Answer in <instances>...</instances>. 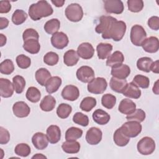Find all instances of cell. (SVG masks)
Returning a JSON list of instances; mask_svg holds the SVG:
<instances>
[{"label":"cell","mask_w":159,"mask_h":159,"mask_svg":"<svg viewBox=\"0 0 159 159\" xmlns=\"http://www.w3.org/2000/svg\"><path fill=\"white\" fill-rule=\"evenodd\" d=\"M9 25V20L7 18L1 17L0 18V29L2 30L6 28Z\"/></svg>","instance_id":"55"},{"label":"cell","mask_w":159,"mask_h":159,"mask_svg":"<svg viewBox=\"0 0 159 159\" xmlns=\"http://www.w3.org/2000/svg\"><path fill=\"white\" fill-rule=\"evenodd\" d=\"M130 73V67L125 64L112 67L111 74L113 77L119 79H126Z\"/></svg>","instance_id":"19"},{"label":"cell","mask_w":159,"mask_h":159,"mask_svg":"<svg viewBox=\"0 0 159 159\" xmlns=\"http://www.w3.org/2000/svg\"><path fill=\"white\" fill-rule=\"evenodd\" d=\"M128 9L132 12H140L143 7V1L142 0H128Z\"/></svg>","instance_id":"47"},{"label":"cell","mask_w":159,"mask_h":159,"mask_svg":"<svg viewBox=\"0 0 159 159\" xmlns=\"http://www.w3.org/2000/svg\"><path fill=\"white\" fill-rule=\"evenodd\" d=\"M66 18L71 22H77L80 21L83 17L82 7L78 3H71L65 9V11Z\"/></svg>","instance_id":"3"},{"label":"cell","mask_w":159,"mask_h":159,"mask_svg":"<svg viewBox=\"0 0 159 159\" xmlns=\"http://www.w3.org/2000/svg\"><path fill=\"white\" fill-rule=\"evenodd\" d=\"M123 95L129 98L139 99L141 96L142 92L139 88L132 82L127 83V86L123 92Z\"/></svg>","instance_id":"25"},{"label":"cell","mask_w":159,"mask_h":159,"mask_svg":"<svg viewBox=\"0 0 159 159\" xmlns=\"http://www.w3.org/2000/svg\"><path fill=\"white\" fill-rule=\"evenodd\" d=\"M93 120L99 125H106L110 120V115L101 109L95 110L92 115Z\"/></svg>","instance_id":"22"},{"label":"cell","mask_w":159,"mask_h":159,"mask_svg":"<svg viewBox=\"0 0 159 159\" xmlns=\"http://www.w3.org/2000/svg\"><path fill=\"white\" fill-rule=\"evenodd\" d=\"M80 144L76 140L68 141L66 140L61 145V148L63 150L69 154H75L79 152L80 150Z\"/></svg>","instance_id":"32"},{"label":"cell","mask_w":159,"mask_h":159,"mask_svg":"<svg viewBox=\"0 0 159 159\" xmlns=\"http://www.w3.org/2000/svg\"><path fill=\"white\" fill-rule=\"evenodd\" d=\"M116 103V98L115 96L111 94H105L102 96L101 104L104 107L111 109H112Z\"/></svg>","instance_id":"43"},{"label":"cell","mask_w":159,"mask_h":159,"mask_svg":"<svg viewBox=\"0 0 159 159\" xmlns=\"http://www.w3.org/2000/svg\"><path fill=\"white\" fill-rule=\"evenodd\" d=\"M35 76L37 83L43 86H45L47 82L52 77L50 71L45 68H41L37 70L35 72Z\"/></svg>","instance_id":"31"},{"label":"cell","mask_w":159,"mask_h":159,"mask_svg":"<svg viewBox=\"0 0 159 159\" xmlns=\"http://www.w3.org/2000/svg\"><path fill=\"white\" fill-rule=\"evenodd\" d=\"M26 98L31 102L36 103L39 102L41 98V93L39 89L34 86H31L28 88L25 94Z\"/></svg>","instance_id":"37"},{"label":"cell","mask_w":159,"mask_h":159,"mask_svg":"<svg viewBox=\"0 0 159 159\" xmlns=\"http://www.w3.org/2000/svg\"><path fill=\"white\" fill-rule=\"evenodd\" d=\"M27 14L22 9H16L12 16V22L16 25L23 24L27 19Z\"/></svg>","instance_id":"38"},{"label":"cell","mask_w":159,"mask_h":159,"mask_svg":"<svg viewBox=\"0 0 159 159\" xmlns=\"http://www.w3.org/2000/svg\"><path fill=\"white\" fill-rule=\"evenodd\" d=\"M147 24L148 27L153 30L159 29V17L158 16H152L148 19Z\"/></svg>","instance_id":"53"},{"label":"cell","mask_w":159,"mask_h":159,"mask_svg":"<svg viewBox=\"0 0 159 159\" xmlns=\"http://www.w3.org/2000/svg\"><path fill=\"white\" fill-rule=\"evenodd\" d=\"M114 143L119 147H124L128 144L130 141V138L124 135L120 128L116 129L113 135Z\"/></svg>","instance_id":"34"},{"label":"cell","mask_w":159,"mask_h":159,"mask_svg":"<svg viewBox=\"0 0 159 159\" xmlns=\"http://www.w3.org/2000/svg\"><path fill=\"white\" fill-rule=\"evenodd\" d=\"M138 152L143 155L152 154L155 150V142L154 140L149 137H144L137 143Z\"/></svg>","instance_id":"6"},{"label":"cell","mask_w":159,"mask_h":159,"mask_svg":"<svg viewBox=\"0 0 159 159\" xmlns=\"http://www.w3.org/2000/svg\"><path fill=\"white\" fill-rule=\"evenodd\" d=\"M47 136L50 143H57L61 138V130L60 127L56 125H50L47 129Z\"/></svg>","instance_id":"21"},{"label":"cell","mask_w":159,"mask_h":159,"mask_svg":"<svg viewBox=\"0 0 159 159\" xmlns=\"http://www.w3.org/2000/svg\"><path fill=\"white\" fill-rule=\"evenodd\" d=\"M77 53L78 56L81 58L88 60L93 57L94 49L90 43L83 42L78 47Z\"/></svg>","instance_id":"13"},{"label":"cell","mask_w":159,"mask_h":159,"mask_svg":"<svg viewBox=\"0 0 159 159\" xmlns=\"http://www.w3.org/2000/svg\"><path fill=\"white\" fill-rule=\"evenodd\" d=\"M24 49L31 54H37L40 50V45L39 40L29 39L24 42Z\"/></svg>","instance_id":"29"},{"label":"cell","mask_w":159,"mask_h":159,"mask_svg":"<svg viewBox=\"0 0 159 159\" xmlns=\"http://www.w3.org/2000/svg\"><path fill=\"white\" fill-rule=\"evenodd\" d=\"M73 121L78 125L83 127H86L89 124L88 117L80 112H76L73 116Z\"/></svg>","instance_id":"48"},{"label":"cell","mask_w":159,"mask_h":159,"mask_svg":"<svg viewBox=\"0 0 159 159\" xmlns=\"http://www.w3.org/2000/svg\"><path fill=\"white\" fill-rule=\"evenodd\" d=\"M158 80H157L155 83V84H154V86L153 87V89H153V92L155 94H157V95L158 94Z\"/></svg>","instance_id":"59"},{"label":"cell","mask_w":159,"mask_h":159,"mask_svg":"<svg viewBox=\"0 0 159 159\" xmlns=\"http://www.w3.org/2000/svg\"><path fill=\"white\" fill-rule=\"evenodd\" d=\"M102 131L98 127H91L86 132V140L91 145H98L102 140Z\"/></svg>","instance_id":"11"},{"label":"cell","mask_w":159,"mask_h":159,"mask_svg":"<svg viewBox=\"0 0 159 159\" xmlns=\"http://www.w3.org/2000/svg\"><path fill=\"white\" fill-rule=\"evenodd\" d=\"M53 10L47 1H39L31 4L29 9V15L33 20H39L42 17L51 16Z\"/></svg>","instance_id":"1"},{"label":"cell","mask_w":159,"mask_h":159,"mask_svg":"<svg viewBox=\"0 0 159 159\" xmlns=\"http://www.w3.org/2000/svg\"><path fill=\"white\" fill-rule=\"evenodd\" d=\"M79 61V56L77 52L71 49L66 51L63 55V62L67 66H73Z\"/></svg>","instance_id":"27"},{"label":"cell","mask_w":159,"mask_h":159,"mask_svg":"<svg viewBox=\"0 0 159 159\" xmlns=\"http://www.w3.org/2000/svg\"><path fill=\"white\" fill-rule=\"evenodd\" d=\"M12 83L16 93L20 94L24 91L25 87V80L23 76L16 75L12 78Z\"/></svg>","instance_id":"40"},{"label":"cell","mask_w":159,"mask_h":159,"mask_svg":"<svg viewBox=\"0 0 159 159\" xmlns=\"http://www.w3.org/2000/svg\"><path fill=\"white\" fill-rule=\"evenodd\" d=\"M72 111V107L66 103L60 104L57 109V114L61 119H66Z\"/></svg>","instance_id":"41"},{"label":"cell","mask_w":159,"mask_h":159,"mask_svg":"<svg viewBox=\"0 0 159 159\" xmlns=\"http://www.w3.org/2000/svg\"><path fill=\"white\" fill-rule=\"evenodd\" d=\"M16 61L17 66L20 68H22V69H27L31 65L30 58L29 57H27L24 54L18 55L16 57Z\"/></svg>","instance_id":"50"},{"label":"cell","mask_w":159,"mask_h":159,"mask_svg":"<svg viewBox=\"0 0 159 159\" xmlns=\"http://www.w3.org/2000/svg\"><path fill=\"white\" fill-rule=\"evenodd\" d=\"M22 38L24 42L29 39H36L39 40V33L34 29L29 28L25 29L22 34Z\"/></svg>","instance_id":"51"},{"label":"cell","mask_w":159,"mask_h":159,"mask_svg":"<svg viewBox=\"0 0 159 159\" xmlns=\"http://www.w3.org/2000/svg\"><path fill=\"white\" fill-rule=\"evenodd\" d=\"M14 70V65L12 61L10 59H6L0 64V72L2 74L9 75Z\"/></svg>","instance_id":"45"},{"label":"cell","mask_w":159,"mask_h":159,"mask_svg":"<svg viewBox=\"0 0 159 159\" xmlns=\"http://www.w3.org/2000/svg\"><path fill=\"white\" fill-rule=\"evenodd\" d=\"M124 61V56L120 51H115L107 58L106 64L107 66L115 67L122 64Z\"/></svg>","instance_id":"23"},{"label":"cell","mask_w":159,"mask_h":159,"mask_svg":"<svg viewBox=\"0 0 159 159\" xmlns=\"http://www.w3.org/2000/svg\"><path fill=\"white\" fill-rule=\"evenodd\" d=\"M126 24L122 20H116L109 27V29L102 34L104 39H112L116 42L120 41L124 36L126 31Z\"/></svg>","instance_id":"2"},{"label":"cell","mask_w":159,"mask_h":159,"mask_svg":"<svg viewBox=\"0 0 159 159\" xmlns=\"http://www.w3.org/2000/svg\"><path fill=\"white\" fill-rule=\"evenodd\" d=\"M127 84L125 79H119L112 77L109 81V86L111 89L118 93H123Z\"/></svg>","instance_id":"24"},{"label":"cell","mask_w":159,"mask_h":159,"mask_svg":"<svg viewBox=\"0 0 159 159\" xmlns=\"http://www.w3.org/2000/svg\"><path fill=\"white\" fill-rule=\"evenodd\" d=\"M61 96L65 100L74 101L80 96L79 89L74 85H67L63 88L61 91Z\"/></svg>","instance_id":"14"},{"label":"cell","mask_w":159,"mask_h":159,"mask_svg":"<svg viewBox=\"0 0 159 159\" xmlns=\"http://www.w3.org/2000/svg\"><path fill=\"white\" fill-rule=\"evenodd\" d=\"M50 40L52 46L60 50L66 47L69 42L68 36L63 32H58L53 34Z\"/></svg>","instance_id":"10"},{"label":"cell","mask_w":159,"mask_h":159,"mask_svg":"<svg viewBox=\"0 0 159 159\" xmlns=\"http://www.w3.org/2000/svg\"><path fill=\"white\" fill-rule=\"evenodd\" d=\"M56 100L52 95L45 96L40 103V109L45 112L52 111L55 107Z\"/></svg>","instance_id":"30"},{"label":"cell","mask_w":159,"mask_h":159,"mask_svg":"<svg viewBox=\"0 0 159 159\" xmlns=\"http://www.w3.org/2000/svg\"><path fill=\"white\" fill-rule=\"evenodd\" d=\"M10 140V134L9 131L2 127H0V143L1 145L6 144Z\"/></svg>","instance_id":"52"},{"label":"cell","mask_w":159,"mask_h":159,"mask_svg":"<svg viewBox=\"0 0 159 159\" xmlns=\"http://www.w3.org/2000/svg\"><path fill=\"white\" fill-rule=\"evenodd\" d=\"M158 60L153 61L150 68V71L155 73H158Z\"/></svg>","instance_id":"56"},{"label":"cell","mask_w":159,"mask_h":159,"mask_svg":"<svg viewBox=\"0 0 159 159\" xmlns=\"http://www.w3.org/2000/svg\"><path fill=\"white\" fill-rule=\"evenodd\" d=\"M54 6H55L57 7H62L65 2V1L64 0H55V1H51Z\"/></svg>","instance_id":"57"},{"label":"cell","mask_w":159,"mask_h":159,"mask_svg":"<svg viewBox=\"0 0 159 159\" xmlns=\"http://www.w3.org/2000/svg\"><path fill=\"white\" fill-rule=\"evenodd\" d=\"M32 142L37 150H43L48 145V139L47 135L42 132H37L32 137Z\"/></svg>","instance_id":"16"},{"label":"cell","mask_w":159,"mask_h":159,"mask_svg":"<svg viewBox=\"0 0 159 159\" xmlns=\"http://www.w3.org/2000/svg\"><path fill=\"white\" fill-rule=\"evenodd\" d=\"M97 101L94 98L88 96L84 98L81 102L80 107V109L85 112H89L96 105Z\"/></svg>","instance_id":"39"},{"label":"cell","mask_w":159,"mask_h":159,"mask_svg":"<svg viewBox=\"0 0 159 159\" xmlns=\"http://www.w3.org/2000/svg\"><path fill=\"white\" fill-rule=\"evenodd\" d=\"M11 9V4L9 1H0V13L4 14L9 12Z\"/></svg>","instance_id":"54"},{"label":"cell","mask_w":159,"mask_h":159,"mask_svg":"<svg viewBox=\"0 0 159 159\" xmlns=\"http://www.w3.org/2000/svg\"><path fill=\"white\" fill-rule=\"evenodd\" d=\"M135 109H136L135 103L133 101L128 98L122 99L120 102L118 107L119 111L122 114H125L127 116L133 113Z\"/></svg>","instance_id":"20"},{"label":"cell","mask_w":159,"mask_h":159,"mask_svg":"<svg viewBox=\"0 0 159 159\" xmlns=\"http://www.w3.org/2000/svg\"><path fill=\"white\" fill-rule=\"evenodd\" d=\"M14 91L13 83L6 78H0V94L4 98H10L12 96Z\"/></svg>","instance_id":"17"},{"label":"cell","mask_w":159,"mask_h":159,"mask_svg":"<svg viewBox=\"0 0 159 159\" xmlns=\"http://www.w3.org/2000/svg\"><path fill=\"white\" fill-rule=\"evenodd\" d=\"M15 153L22 157L29 156L31 152L30 146L25 143H20L17 144L14 148Z\"/></svg>","instance_id":"42"},{"label":"cell","mask_w":159,"mask_h":159,"mask_svg":"<svg viewBox=\"0 0 159 159\" xmlns=\"http://www.w3.org/2000/svg\"><path fill=\"white\" fill-rule=\"evenodd\" d=\"M14 114L19 118L27 117L30 112V108L24 101H17L12 106Z\"/></svg>","instance_id":"12"},{"label":"cell","mask_w":159,"mask_h":159,"mask_svg":"<svg viewBox=\"0 0 159 159\" xmlns=\"http://www.w3.org/2000/svg\"><path fill=\"white\" fill-rule=\"evenodd\" d=\"M122 133L129 138L137 137L142 131V127L140 122L135 120H128L120 127Z\"/></svg>","instance_id":"5"},{"label":"cell","mask_w":159,"mask_h":159,"mask_svg":"<svg viewBox=\"0 0 159 159\" xmlns=\"http://www.w3.org/2000/svg\"><path fill=\"white\" fill-rule=\"evenodd\" d=\"M60 27V22L58 19H52L46 22L43 26L45 31L48 34H54L58 32Z\"/></svg>","instance_id":"33"},{"label":"cell","mask_w":159,"mask_h":159,"mask_svg":"<svg viewBox=\"0 0 159 159\" xmlns=\"http://www.w3.org/2000/svg\"><path fill=\"white\" fill-rule=\"evenodd\" d=\"M6 42H7V38L5 35H4L2 34H0V46L1 47H2L4 46L6 43Z\"/></svg>","instance_id":"58"},{"label":"cell","mask_w":159,"mask_h":159,"mask_svg":"<svg viewBox=\"0 0 159 159\" xmlns=\"http://www.w3.org/2000/svg\"><path fill=\"white\" fill-rule=\"evenodd\" d=\"M117 19L111 16H101L99 17V24L95 28L96 32L98 34H103L109 29L111 25Z\"/></svg>","instance_id":"15"},{"label":"cell","mask_w":159,"mask_h":159,"mask_svg":"<svg viewBox=\"0 0 159 159\" xmlns=\"http://www.w3.org/2000/svg\"><path fill=\"white\" fill-rule=\"evenodd\" d=\"M104 7L106 12L109 14H120L124 10V4L120 0L104 1Z\"/></svg>","instance_id":"8"},{"label":"cell","mask_w":159,"mask_h":159,"mask_svg":"<svg viewBox=\"0 0 159 159\" xmlns=\"http://www.w3.org/2000/svg\"><path fill=\"white\" fill-rule=\"evenodd\" d=\"M32 158H47V157L41 153H37L36 155H34Z\"/></svg>","instance_id":"60"},{"label":"cell","mask_w":159,"mask_h":159,"mask_svg":"<svg viewBox=\"0 0 159 159\" xmlns=\"http://www.w3.org/2000/svg\"><path fill=\"white\" fill-rule=\"evenodd\" d=\"M107 86V83L105 78L102 77L94 78L88 83V91L94 94H100L103 93Z\"/></svg>","instance_id":"7"},{"label":"cell","mask_w":159,"mask_h":159,"mask_svg":"<svg viewBox=\"0 0 159 159\" xmlns=\"http://www.w3.org/2000/svg\"><path fill=\"white\" fill-rule=\"evenodd\" d=\"M112 50V45L108 43H99L96 47L98 57L101 60L107 58Z\"/></svg>","instance_id":"26"},{"label":"cell","mask_w":159,"mask_h":159,"mask_svg":"<svg viewBox=\"0 0 159 159\" xmlns=\"http://www.w3.org/2000/svg\"><path fill=\"white\" fill-rule=\"evenodd\" d=\"M76 75L78 80L84 83L90 82L95 76L93 69L89 66H82L80 67L77 70Z\"/></svg>","instance_id":"9"},{"label":"cell","mask_w":159,"mask_h":159,"mask_svg":"<svg viewBox=\"0 0 159 159\" xmlns=\"http://www.w3.org/2000/svg\"><path fill=\"white\" fill-rule=\"evenodd\" d=\"M153 60L147 57H144L140 58L137 61V68L142 71L149 73L150 71L151 66L153 63Z\"/></svg>","instance_id":"35"},{"label":"cell","mask_w":159,"mask_h":159,"mask_svg":"<svg viewBox=\"0 0 159 159\" xmlns=\"http://www.w3.org/2000/svg\"><path fill=\"white\" fill-rule=\"evenodd\" d=\"M146 117L145 112L141 109H136L135 111L126 116V119L128 120H135L139 122H143Z\"/></svg>","instance_id":"46"},{"label":"cell","mask_w":159,"mask_h":159,"mask_svg":"<svg viewBox=\"0 0 159 159\" xmlns=\"http://www.w3.org/2000/svg\"><path fill=\"white\" fill-rule=\"evenodd\" d=\"M62 81L59 76H52L45 84V89L48 93L52 94L58 91L61 84Z\"/></svg>","instance_id":"28"},{"label":"cell","mask_w":159,"mask_h":159,"mask_svg":"<svg viewBox=\"0 0 159 159\" xmlns=\"http://www.w3.org/2000/svg\"><path fill=\"white\" fill-rule=\"evenodd\" d=\"M59 60V57L57 53L53 52H47L43 57V62L48 66H54L57 65Z\"/></svg>","instance_id":"49"},{"label":"cell","mask_w":159,"mask_h":159,"mask_svg":"<svg viewBox=\"0 0 159 159\" xmlns=\"http://www.w3.org/2000/svg\"><path fill=\"white\" fill-rule=\"evenodd\" d=\"M130 39L134 45L142 46L143 42L147 39V33L144 28L138 24L132 26L130 30Z\"/></svg>","instance_id":"4"},{"label":"cell","mask_w":159,"mask_h":159,"mask_svg":"<svg viewBox=\"0 0 159 159\" xmlns=\"http://www.w3.org/2000/svg\"><path fill=\"white\" fill-rule=\"evenodd\" d=\"M142 47L144 51L147 53H156L159 49V41L157 37L151 36L145 39Z\"/></svg>","instance_id":"18"},{"label":"cell","mask_w":159,"mask_h":159,"mask_svg":"<svg viewBox=\"0 0 159 159\" xmlns=\"http://www.w3.org/2000/svg\"><path fill=\"white\" fill-rule=\"evenodd\" d=\"M132 83H134L139 88H141L143 89L148 88L150 85V80L149 78L142 75H135L132 80Z\"/></svg>","instance_id":"44"},{"label":"cell","mask_w":159,"mask_h":159,"mask_svg":"<svg viewBox=\"0 0 159 159\" xmlns=\"http://www.w3.org/2000/svg\"><path fill=\"white\" fill-rule=\"evenodd\" d=\"M83 130L76 127H71L67 129L65 132V139L68 141L76 140L81 137Z\"/></svg>","instance_id":"36"}]
</instances>
